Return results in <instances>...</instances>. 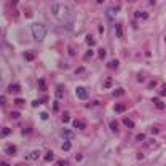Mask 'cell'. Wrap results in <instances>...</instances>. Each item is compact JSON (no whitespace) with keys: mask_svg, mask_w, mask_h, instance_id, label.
<instances>
[{"mask_svg":"<svg viewBox=\"0 0 166 166\" xmlns=\"http://www.w3.org/2000/svg\"><path fill=\"white\" fill-rule=\"evenodd\" d=\"M152 102H153V104H155V107H158V109H164V104H163V102H161V101H160V99H158V98H155V99H152Z\"/></svg>","mask_w":166,"mask_h":166,"instance_id":"obj_11","label":"cell"},{"mask_svg":"<svg viewBox=\"0 0 166 166\" xmlns=\"http://www.w3.org/2000/svg\"><path fill=\"white\" fill-rule=\"evenodd\" d=\"M86 43H88V45H90V46H93V45H94V43H96V40H94V38H93V37H91V35H88V37H86Z\"/></svg>","mask_w":166,"mask_h":166,"instance_id":"obj_21","label":"cell"},{"mask_svg":"<svg viewBox=\"0 0 166 166\" xmlns=\"http://www.w3.org/2000/svg\"><path fill=\"white\" fill-rule=\"evenodd\" d=\"M34 58H35V54H34V53H29V51H26V53H24V59L26 61H34Z\"/></svg>","mask_w":166,"mask_h":166,"instance_id":"obj_14","label":"cell"},{"mask_svg":"<svg viewBox=\"0 0 166 166\" xmlns=\"http://www.w3.org/2000/svg\"><path fill=\"white\" fill-rule=\"evenodd\" d=\"M58 109H59V102L54 101V102H53V110H58Z\"/></svg>","mask_w":166,"mask_h":166,"instance_id":"obj_33","label":"cell"},{"mask_svg":"<svg viewBox=\"0 0 166 166\" xmlns=\"http://www.w3.org/2000/svg\"><path fill=\"white\" fill-rule=\"evenodd\" d=\"M75 94H77L78 99H81V101H86V99H88V90L83 88V86H78L75 90Z\"/></svg>","mask_w":166,"mask_h":166,"instance_id":"obj_3","label":"cell"},{"mask_svg":"<svg viewBox=\"0 0 166 166\" xmlns=\"http://www.w3.org/2000/svg\"><path fill=\"white\" fill-rule=\"evenodd\" d=\"M77 2H81V0H77Z\"/></svg>","mask_w":166,"mask_h":166,"instance_id":"obj_43","label":"cell"},{"mask_svg":"<svg viewBox=\"0 0 166 166\" xmlns=\"http://www.w3.org/2000/svg\"><path fill=\"white\" fill-rule=\"evenodd\" d=\"M23 133H24V134H29V133H30V128H26V129L23 131Z\"/></svg>","mask_w":166,"mask_h":166,"instance_id":"obj_38","label":"cell"},{"mask_svg":"<svg viewBox=\"0 0 166 166\" xmlns=\"http://www.w3.org/2000/svg\"><path fill=\"white\" fill-rule=\"evenodd\" d=\"M128 2H136V0H128Z\"/></svg>","mask_w":166,"mask_h":166,"instance_id":"obj_41","label":"cell"},{"mask_svg":"<svg viewBox=\"0 0 166 166\" xmlns=\"http://www.w3.org/2000/svg\"><path fill=\"white\" fill-rule=\"evenodd\" d=\"M24 102H26V101H24L23 98H16V99H15V104H16V106H23Z\"/></svg>","mask_w":166,"mask_h":166,"instance_id":"obj_23","label":"cell"},{"mask_svg":"<svg viewBox=\"0 0 166 166\" xmlns=\"http://www.w3.org/2000/svg\"><path fill=\"white\" fill-rule=\"evenodd\" d=\"M99 58H101V59L106 58V50H104V48H101V50H99Z\"/></svg>","mask_w":166,"mask_h":166,"instance_id":"obj_27","label":"cell"},{"mask_svg":"<svg viewBox=\"0 0 166 166\" xmlns=\"http://www.w3.org/2000/svg\"><path fill=\"white\" fill-rule=\"evenodd\" d=\"M81 158H83V155H80V153L75 156V160H77V161H81Z\"/></svg>","mask_w":166,"mask_h":166,"instance_id":"obj_37","label":"cell"},{"mask_svg":"<svg viewBox=\"0 0 166 166\" xmlns=\"http://www.w3.org/2000/svg\"><path fill=\"white\" fill-rule=\"evenodd\" d=\"M61 134H62V137L65 139V141H73V139H75V134H73L70 129H62Z\"/></svg>","mask_w":166,"mask_h":166,"instance_id":"obj_4","label":"cell"},{"mask_svg":"<svg viewBox=\"0 0 166 166\" xmlns=\"http://www.w3.org/2000/svg\"><path fill=\"white\" fill-rule=\"evenodd\" d=\"M38 88H40L42 91H45V88H46V83H45V80H43V78H40V80H38Z\"/></svg>","mask_w":166,"mask_h":166,"instance_id":"obj_19","label":"cell"},{"mask_svg":"<svg viewBox=\"0 0 166 166\" xmlns=\"http://www.w3.org/2000/svg\"><path fill=\"white\" fill-rule=\"evenodd\" d=\"M73 128H77V129H83V128H85V123H81V121L80 120H73Z\"/></svg>","mask_w":166,"mask_h":166,"instance_id":"obj_10","label":"cell"},{"mask_svg":"<svg viewBox=\"0 0 166 166\" xmlns=\"http://www.w3.org/2000/svg\"><path fill=\"white\" fill-rule=\"evenodd\" d=\"M164 43H166V37H164Z\"/></svg>","mask_w":166,"mask_h":166,"instance_id":"obj_42","label":"cell"},{"mask_svg":"<svg viewBox=\"0 0 166 166\" xmlns=\"http://www.w3.org/2000/svg\"><path fill=\"white\" fill-rule=\"evenodd\" d=\"M27 158H29V160H32V161L38 160V158H40V152H38V150H32V152H30V153L27 155Z\"/></svg>","mask_w":166,"mask_h":166,"instance_id":"obj_5","label":"cell"},{"mask_svg":"<svg viewBox=\"0 0 166 166\" xmlns=\"http://www.w3.org/2000/svg\"><path fill=\"white\" fill-rule=\"evenodd\" d=\"M48 117H50V115H48L46 112H42V113H40V118H42V120H48Z\"/></svg>","mask_w":166,"mask_h":166,"instance_id":"obj_29","label":"cell"},{"mask_svg":"<svg viewBox=\"0 0 166 166\" xmlns=\"http://www.w3.org/2000/svg\"><path fill=\"white\" fill-rule=\"evenodd\" d=\"M56 98H62V86H59V88L56 90Z\"/></svg>","mask_w":166,"mask_h":166,"instance_id":"obj_26","label":"cell"},{"mask_svg":"<svg viewBox=\"0 0 166 166\" xmlns=\"http://www.w3.org/2000/svg\"><path fill=\"white\" fill-rule=\"evenodd\" d=\"M70 147H72V144H70V141H65V142L62 144V150H64V152H67V150H70Z\"/></svg>","mask_w":166,"mask_h":166,"instance_id":"obj_18","label":"cell"},{"mask_svg":"<svg viewBox=\"0 0 166 166\" xmlns=\"http://www.w3.org/2000/svg\"><path fill=\"white\" fill-rule=\"evenodd\" d=\"M2 166H10V164H8V163H5V161H3V163H2Z\"/></svg>","mask_w":166,"mask_h":166,"instance_id":"obj_39","label":"cell"},{"mask_svg":"<svg viewBox=\"0 0 166 166\" xmlns=\"http://www.w3.org/2000/svg\"><path fill=\"white\" fill-rule=\"evenodd\" d=\"M123 125H126L128 128H134V121L129 118H123Z\"/></svg>","mask_w":166,"mask_h":166,"instance_id":"obj_15","label":"cell"},{"mask_svg":"<svg viewBox=\"0 0 166 166\" xmlns=\"http://www.w3.org/2000/svg\"><path fill=\"white\" fill-rule=\"evenodd\" d=\"M5 152H7L8 155H15L16 153V147L15 145H7L5 147Z\"/></svg>","mask_w":166,"mask_h":166,"instance_id":"obj_9","label":"cell"},{"mask_svg":"<svg viewBox=\"0 0 166 166\" xmlns=\"http://www.w3.org/2000/svg\"><path fill=\"white\" fill-rule=\"evenodd\" d=\"M125 93V90H121V88H117L115 91H113V96H115V98H118V96H121Z\"/></svg>","mask_w":166,"mask_h":166,"instance_id":"obj_20","label":"cell"},{"mask_svg":"<svg viewBox=\"0 0 166 166\" xmlns=\"http://www.w3.org/2000/svg\"><path fill=\"white\" fill-rule=\"evenodd\" d=\"M155 86H156V81L153 80V81H150V83H148V90H153L155 88Z\"/></svg>","mask_w":166,"mask_h":166,"instance_id":"obj_30","label":"cell"},{"mask_svg":"<svg viewBox=\"0 0 166 166\" xmlns=\"http://www.w3.org/2000/svg\"><path fill=\"white\" fill-rule=\"evenodd\" d=\"M137 141H144V139H145V134H137Z\"/></svg>","mask_w":166,"mask_h":166,"instance_id":"obj_35","label":"cell"},{"mask_svg":"<svg viewBox=\"0 0 166 166\" xmlns=\"http://www.w3.org/2000/svg\"><path fill=\"white\" fill-rule=\"evenodd\" d=\"M11 118H15V120L19 118V113H18V112H11Z\"/></svg>","mask_w":166,"mask_h":166,"instance_id":"obj_34","label":"cell"},{"mask_svg":"<svg viewBox=\"0 0 166 166\" xmlns=\"http://www.w3.org/2000/svg\"><path fill=\"white\" fill-rule=\"evenodd\" d=\"M134 16H136V18H141V19H147V18H148V13H145V11H141V10H139V11H136V13H134Z\"/></svg>","mask_w":166,"mask_h":166,"instance_id":"obj_7","label":"cell"},{"mask_svg":"<svg viewBox=\"0 0 166 166\" xmlns=\"http://www.w3.org/2000/svg\"><path fill=\"white\" fill-rule=\"evenodd\" d=\"M11 131H10V128H2V136L5 137V136H8V134H10Z\"/></svg>","mask_w":166,"mask_h":166,"instance_id":"obj_25","label":"cell"},{"mask_svg":"<svg viewBox=\"0 0 166 166\" xmlns=\"http://www.w3.org/2000/svg\"><path fill=\"white\" fill-rule=\"evenodd\" d=\"M62 121H64V123L70 121V117H69V113H64V115H62Z\"/></svg>","mask_w":166,"mask_h":166,"instance_id":"obj_28","label":"cell"},{"mask_svg":"<svg viewBox=\"0 0 166 166\" xmlns=\"http://www.w3.org/2000/svg\"><path fill=\"white\" fill-rule=\"evenodd\" d=\"M93 54H94V51H93V50H88V51L85 53V58L90 59V58H93Z\"/></svg>","mask_w":166,"mask_h":166,"instance_id":"obj_24","label":"cell"},{"mask_svg":"<svg viewBox=\"0 0 166 166\" xmlns=\"http://www.w3.org/2000/svg\"><path fill=\"white\" fill-rule=\"evenodd\" d=\"M115 29H117V37L121 38V35H123V27H121V24H117Z\"/></svg>","mask_w":166,"mask_h":166,"instance_id":"obj_13","label":"cell"},{"mask_svg":"<svg viewBox=\"0 0 166 166\" xmlns=\"http://www.w3.org/2000/svg\"><path fill=\"white\" fill-rule=\"evenodd\" d=\"M113 110H115L117 113H121V112L126 110V107L123 106V104H115V106H113Z\"/></svg>","mask_w":166,"mask_h":166,"instance_id":"obj_8","label":"cell"},{"mask_svg":"<svg viewBox=\"0 0 166 166\" xmlns=\"http://www.w3.org/2000/svg\"><path fill=\"white\" fill-rule=\"evenodd\" d=\"M160 133V129L156 128V126H153V128H152V134H158Z\"/></svg>","mask_w":166,"mask_h":166,"instance_id":"obj_36","label":"cell"},{"mask_svg":"<svg viewBox=\"0 0 166 166\" xmlns=\"http://www.w3.org/2000/svg\"><path fill=\"white\" fill-rule=\"evenodd\" d=\"M30 30H32V35H34V38H35L37 42H42L43 38H45V35H46L45 26L40 24V23H34L32 26H30Z\"/></svg>","mask_w":166,"mask_h":166,"instance_id":"obj_2","label":"cell"},{"mask_svg":"<svg viewBox=\"0 0 166 166\" xmlns=\"http://www.w3.org/2000/svg\"><path fill=\"white\" fill-rule=\"evenodd\" d=\"M160 94L163 96V98L166 96V85H163V86H161V93H160Z\"/></svg>","mask_w":166,"mask_h":166,"instance_id":"obj_32","label":"cell"},{"mask_svg":"<svg viewBox=\"0 0 166 166\" xmlns=\"http://www.w3.org/2000/svg\"><path fill=\"white\" fill-rule=\"evenodd\" d=\"M8 91H10V93H13V94H16V93H19V91H21V88H19V85L13 83V85L8 86Z\"/></svg>","mask_w":166,"mask_h":166,"instance_id":"obj_6","label":"cell"},{"mask_svg":"<svg viewBox=\"0 0 166 166\" xmlns=\"http://www.w3.org/2000/svg\"><path fill=\"white\" fill-rule=\"evenodd\" d=\"M40 104H42V101H38V99H35V101H32V106H34V107H38Z\"/></svg>","mask_w":166,"mask_h":166,"instance_id":"obj_31","label":"cell"},{"mask_svg":"<svg viewBox=\"0 0 166 166\" xmlns=\"http://www.w3.org/2000/svg\"><path fill=\"white\" fill-rule=\"evenodd\" d=\"M51 13H53V18L58 19L59 23H65L70 18V10L64 3H53L51 5Z\"/></svg>","mask_w":166,"mask_h":166,"instance_id":"obj_1","label":"cell"},{"mask_svg":"<svg viewBox=\"0 0 166 166\" xmlns=\"http://www.w3.org/2000/svg\"><path fill=\"white\" fill-rule=\"evenodd\" d=\"M110 129L113 131V133H117V131H118V121H110Z\"/></svg>","mask_w":166,"mask_h":166,"instance_id":"obj_16","label":"cell"},{"mask_svg":"<svg viewBox=\"0 0 166 166\" xmlns=\"http://www.w3.org/2000/svg\"><path fill=\"white\" fill-rule=\"evenodd\" d=\"M102 2H106V0H98V3H102Z\"/></svg>","mask_w":166,"mask_h":166,"instance_id":"obj_40","label":"cell"},{"mask_svg":"<svg viewBox=\"0 0 166 166\" xmlns=\"http://www.w3.org/2000/svg\"><path fill=\"white\" fill-rule=\"evenodd\" d=\"M112 78H107V80H104V88H110L112 86Z\"/></svg>","mask_w":166,"mask_h":166,"instance_id":"obj_22","label":"cell"},{"mask_svg":"<svg viewBox=\"0 0 166 166\" xmlns=\"http://www.w3.org/2000/svg\"><path fill=\"white\" fill-rule=\"evenodd\" d=\"M53 160H54V153H53V152H46L45 161H53Z\"/></svg>","mask_w":166,"mask_h":166,"instance_id":"obj_17","label":"cell"},{"mask_svg":"<svg viewBox=\"0 0 166 166\" xmlns=\"http://www.w3.org/2000/svg\"><path fill=\"white\" fill-rule=\"evenodd\" d=\"M118 64H120L118 61H117V59H113V61H110V62L107 64V67H109V69H117V67H118Z\"/></svg>","mask_w":166,"mask_h":166,"instance_id":"obj_12","label":"cell"}]
</instances>
